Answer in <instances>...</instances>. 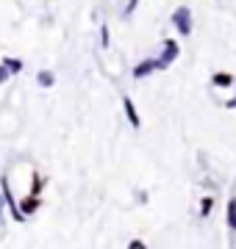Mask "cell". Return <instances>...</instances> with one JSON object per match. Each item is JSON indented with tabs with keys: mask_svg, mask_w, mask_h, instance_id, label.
<instances>
[{
	"mask_svg": "<svg viewBox=\"0 0 236 249\" xmlns=\"http://www.w3.org/2000/svg\"><path fill=\"white\" fill-rule=\"evenodd\" d=\"M131 249H145V247H142V244L137 241V244H131Z\"/></svg>",
	"mask_w": 236,
	"mask_h": 249,
	"instance_id": "cell-3",
	"label": "cell"
},
{
	"mask_svg": "<svg viewBox=\"0 0 236 249\" xmlns=\"http://www.w3.org/2000/svg\"><path fill=\"white\" fill-rule=\"evenodd\" d=\"M231 224L236 227V202H231Z\"/></svg>",
	"mask_w": 236,
	"mask_h": 249,
	"instance_id": "cell-2",
	"label": "cell"
},
{
	"mask_svg": "<svg viewBox=\"0 0 236 249\" xmlns=\"http://www.w3.org/2000/svg\"><path fill=\"white\" fill-rule=\"evenodd\" d=\"M175 22H181V31H189V17H186V11H178Z\"/></svg>",
	"mask_w": 236,
	"mask_h": 249,
	"instance_id": "cell-1",
	"label": "cell"
}]
</instances>
